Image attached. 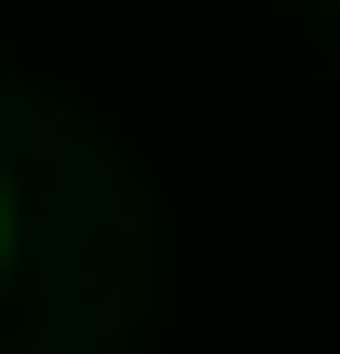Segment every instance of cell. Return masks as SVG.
<instances>
[{
    "instance_id": "obj_1",
    "label": "cell",
    "mask_w": 340,
    "mask_h": 354,
    "mask_svg": "<svg viewBox=\"0 0 340 354\" xmlns=\"http://www.w3.org/2000/svg\"><path fill=\"white\" fill-rule=\"evenodd\" d=\"M0 259H14V191H0Z\"/></svg>"
}]
</instances>
